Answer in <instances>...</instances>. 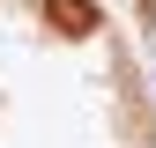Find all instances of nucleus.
Here are the masks:
<instances>
[{"label":"nucleus","instance_id":"nucleus-1","mask_svg":"<svg viewBox=\"0 0 156 148\" xmlns=\"http://www.w3.org/2000/svg\"><path fill=\"white\" fill-rule=\"evenodd\" d=\"M52 15H60L67 30H82V22H89V8H82V0H52Z\"/></svg>","mask_w":156,"mask_h":148}]
</instances>
